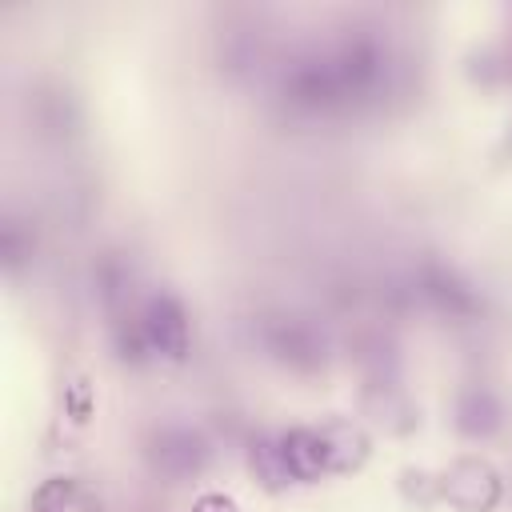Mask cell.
I'll return each mask as SVG.
<instances>
[{
    "label": "cell",
    "mask_w": 512,
    "mask_h": 512,
    "mask_svg": "<svg viewBox=\"0 0 512 512\" xmlns=\"http://www.w3.org/2000/svg\"><path fill=\"white\" fill-rule=\"evenodd\" d=\"M456 428L464 436H472V440L492 436L500 428V404H496V396L488 388H480V384L464 388L460 400H456Z\"/></svg>",
    "instance_id": "cell-8"
},
{
    "label": "cell",
    "mask_w": 512,
    "mask_h": 512,
    "mask_svg": "<svg viewBox=\"0 0 512 512\" xmlns=\"http://www.w3.org/2000/svg\"><path fill=\"white\" fill-rule=\"evenodd\" d=\"M280 452H284V464L292 472L296 484H316L320 476H328V464H324V448H320V432L316 428H288L280 436Z\"/></svg>",
    "instance_id": "cell-6"
},
{
    "label": "cell",
    "mask_w": 512,
    "mask_h": 512,
    "mask_svg": "<svg viewBox=\"0 0 512 512\" xmlns=\"http://www.w3.org/2000/svg\"><path fill=\"white\" fill-rule=\"evenodd\" d=\"M112 336H116V352H120L124 360H132V364H140V360L152 352V348H148V336H144L140 316H124V320H116Z\"/></svg>",
    "instance_id": "cell-10"
},
{
    "label": "cell",
    "mask_w": 512,
    "mask_h": 512,
    "mask_svg": "<svg viewBox=\"0 0 512 512\" xmlns=\"http://www.w3.org/2000/svg\"><path fill=\"white\" fill-rule=\"evenodd\" d=\"M248 464L256 472V480L268 488V492H280L292 484V472L284 464V452H280V436H256L252 448H248Z\"/></svg>",
    "instance_id": "cell-9"
},
{
    "label": "cell",
    "mask_w": 512,
    "mask_h": 512,
    "mask_svg": "<svg viewBox=\"0 0 512 512\" xmlns=\"http://www.w3.org/2000/svg\"><path fill=\"white\" fill-rule=\"evenodd\" d=\"M416 284H420V296L432 300V304H436L440 312H448V316H472V312H476L472 288H468L464 280H456L448 268H424Z\"/></svg>",
    "instance_id": "cell-7"
},
{
    "label": "cell",
    "mask_w": 512,
    "mask_h": 512,
    "mask_svg": "<svg viewBox=\"0 0 512 512\" xmlns=\"http://www.w3.org/2000/svg\"><path fill=\"white\" fill-rule=\"evenodd\" d=\"M72 480L68 476H48L36 492H32V512H64L72 504Z\"/></svg>",
    "instance_id": "cell-11"
},
{
    "label": "cell",
    "mask_w": 512,
    "mask_h": 512,
    "mask_svg": "<svg viewBox=\"0 0 512 512\" xmlns=\"http://www.w3.org/2000/svg\"><path fill=\"white\" fill-rule=\"evenodd\" d=\"M436 496L448 500L456 512H492L504 496V480L484 456H460L440 472Z\"/></svg>",
    "instance_id": "cell-1"
},
{
    "label": "cell",
    "mask_w": 512,
    "mask_h": 512,
    "mask_svg": "<svg viewBox=\"0 0 512 512\" xmlns=\"http://www.w3.org/2000/svg\"><path fill=\"white\" fill-rule=\"evenodd\" d=\"M140 324L148 336V348L164 360H184L192 348V332H188V312L172 292H156L144 300L140 308Z\"/></svg>",
    "instance_id": "cell-2"
},
{
    "label": "cell",
    "mask_w": 512,
    "mask_h": 512,
    "mask_svg": "<svg viewBox=\"0 0 512 512\" xmlns=\"http://www.w3.org/2000/svg\"><path fill=\"white\" fill-rule=\"evenodd\" d=\"M64 400H68V412H72L76 420H88V412H92V392H88V380H72V384L64 388Z\"/></svg>",
    "instance_id": "cell-12"
},
{
    "label": "cell",
    "mask_w": 512,
    "mask_h": 512,
    "mask_svg": "<svg viewBox=\"0 0 512 512\" xmlns=\"http://www.w3.org/2000/svg\"><path fill=\"white\" fill-rule=\"evenodd\" d=\"M192 512H240V508H236V500L224 496V492H204V496L192 504Z\"/></svg>",
    "instance_id": "cell-13"
},
{
    "label": "cell",
    "mask_w": 512,
    "mask_h": 512,
    "mask_svg": "<svg viewBox=\"0 0 512 512\" xmlns=\"http://www.w3.org/2000/svg\"><path fill=\"white\" fill-rule=\"evenodd\" d=\"M316 432H320L328 476H348V472H360L368 464L372 436L356 420H324V424H316Z\"/></svg>",
    "instance_id": "cell-3"
},
{
    "label": "cell",
    "mask_w": 512,
    "mask_h": 512,
    "mask_svg": "<svg viewBox=\"0 0 512 512\" xmlns=\"http://www.w3.org/2000/svg\"><path fill=\"white\" fill-rule=\"evenodd\" d=\"M264 344L276 360H284L292 368H316L324 360V340L316 336V328H308L300 320H272L264 328Z\"/></svg>",
    "instance_id": "cell-5"
},
{
    "label": "cell",
    "mask_w": 512,
    "mask_h": 512,
    "mask_svg": "<svg viewBox=\"0 0 512 512\" xmlns=\"http://www.w3.org/2000/svg\"><path fill=\"white\" fill-rule=\"evenodd\" d=\"M208 460V444L192 432V428H164L152 440V464L156 472L180 480V476H196Z\"/></svg>",
    "instance_id": "cell-4"
}]
</instances>
